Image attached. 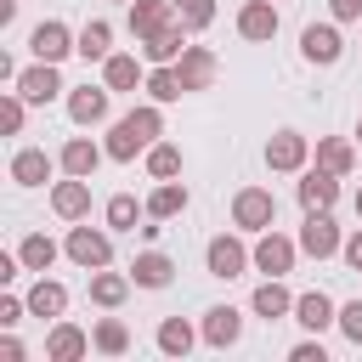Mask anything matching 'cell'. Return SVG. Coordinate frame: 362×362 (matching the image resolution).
<instances>
[{
	"label": "cell",
	"mask_w": 362,
	"mask_h": 362,
	"mask_svg": "<svg viewBox=\"0 0 362 362\" xmlns=\"http://www.w3.org/2000/svg\"><path fill=\"white\" fill-rule=\"evenodd\" d=\"M102 85H107V90H136V85H141V62L124 57V51H113V57L102 62Z\"/></svg>",
	"instance_id": "f1b7e54d"
},
{
	"label": "cell",
	"mask_w": 362,
	"mask_h": 362,
	"mask_svg": "<svg viewBox=\"0 0 362 362\" xmlns=\"http://www.w3.org/2000/svg\"><path fill=\"white\" fill-rule=\"evenodd\" d=\"M28 51H34V62H62L68 51H79V34H68V23L45 17V23H34V34H28Z\"/></svg>",
	"instance_id": "3957f363"
},
{
	"label": "cell",
	"mask_w": 362,
	"mask_h": 362,
	"mask_svg": "<svg viewBox=\"0 0 362 362\" xmlns=\"http://www.w3.org/2000/svg\"><path fill=\"white\" fill-rule=\"evenodd\" d=\"M147 175H153V181H175V175H181V147L153 141V147H147Z\"/></svg>",
	"instance_id": "836d02e7"
},
{
	"label": "cell",
	"mask_w": 362,
	"mask_h": 362,
	"mask_svg": "<svg viewBox=\"0 0 362 362\" xmlns=\"http://www.w3.org/2000/svg\"><path fill=\"white\" fill-rule=\"evenodd\" d=\"M249 305H255V317H266V322H277V317H294V294H288L277 277H266V283L255 288V300H249Z\"/></svg>",
	"instance_id": "d4e9b609"
},
{
	"label": "cell",
	"mask_w": 362,
	"mask_h": 362,
	"mask_svg": "<svg viewBox=\"0 0 362 362\" xmlns=\"http://www.w3.org/2000/svg\"><path fill=\"white\" fill-rule=\"evenodd\" d=\"M102 153H107V147H96L90 136H68V141H62V153H57V164H62L68 175H85V181H90V175H96V164H102Z\"/></svg>",
	"instance_id": "2e32d148"
},
{
	"label": "cell",
	"mask_w": 362,
	"mask_h": 362,
	"mask_svg": "<svg viewBox=\"0 0 362 362\" xmlns=\"http://www.w3.org/2000/svg\"><path fill=\"white\" fill-rule=\"evenodd\" d=\"M175 68H181L187 90H209V79H215V51H209V45H187Z\"/></svg>",
	"instance_id": "603a6c76"
},
{
	"label": "cell",
	"mask_w": 362,
	"mask_h": 362,
	"mask_svg": "<svg viewBox=\"0 0 362 362\" xmlns=\"http://www.w3.org/2000/svg\"><path fill=\"white\" fill-rule=\"evenodd\" d=\"M90 345H96V339H90L79 322H51V334H45V362H79Z\"/></svg>",
	"instance_id": "4fadbf2b"
},
{
	"label": "cell",
	"mask_w": 362,
	"mask_h": 362,
	"mask_svg": "<svg viewBox=\"0 0 362 362\" xmlns=\"http://www.w3.org/2000/svg\"><path fill=\"white\" fill-rule=\"evenodd\" d=\"M175 17L198 34V28H209V23H215V0H175Z\"/></svg>",
	"instance_id": "8d00e7d4"
},
{
	"label": "cell",
	"mask_w": 362,
	"mask_h": 362,
	"mask_svg": "<svg viewBox=\"0 0 362 362\" xmlns=\"http://www.w3.org/2000/svg\"><path fill=\"white\" fill-rule=\"evenodd\" d=\"M328 6H334L339 23H356V17H362V0H328Z\"/></svg>",
	"instance_id": "7bdbcfd3"
},
{
	"label": "cell",
	"mask_w": 362,
	"mask_h": 362,
	"mask_svg": "<svg viewBox=\"0 0 362 362\" xmlns=\"http://www.w3.org/2000/svg\"><path fill=\"white\" fill-rule=\"evenodd\" d=\"M356 215H362V187H356Z\"/></svg>",
	"instance_id": "f6af8a7d"
},
{
	"label": "cell",
	"mask_w": 362,
	"mask_h": 362,
	"mask_svg": "<svg viewBox=\"0 0 362 362\" xmlns=\"http://www.w3.org/2000/svg\"><path fill=\"white\" fill-rule=\"evenodd\" d=\"M294 255H300V238H283V232H260V243H255V266L266 272V277H283L288 266H294Z\"/></svg>",
	"instance_id": "30bf717a"
},
{
	"label": "cell",
	"mask_w": 362,
	"mask_h": 362,
	"mask_svg": "<svg viewBox=\"0 0 362 362\" xmlns=\"http://www.w3.org/2000/svg\"><path fill=\"white\" fill-rule=\"evenodd\" d=\"M130 277H136V288H170L175 260H170L164 249H141V255L130 260Z\"/></svg>",
	"instance_id": "e0dca14e"
},
{
	"label": "cell",
	"mask_w": 362,
	"mask_h": 362,
	"mask_svg": "<svg viewBox=\"0 0 362 362\" xmlns=\"http://www.w3.org/2000/svg\"><path fill=\"white\" fill-rule=\"evenodd\" d=\"M23 107H28L23 96H0V130H6V136L23 130Z\"/></svg>",
	"instance_id": "74e56055"
},
{
	"label": "cell",
	"mask_w": 362,
	"mask_h": 362,
	"mask_svg": "<svg viewBox=\"0 0 362 362\" xmlns=\"http://www.w3.org/2000/svg\"><path fill=\"white\" fill-rule=\"evenodd\" d=\"M79 57H85V62H107V57H113V28H107L102 17H90V23L79 28Z\"/></svg>",
	"instance_id": "83f0119b"
},
{
	"label": "cell",
	"mask_w": 362,
	"mask_h": 362,
	"mask_svg": "<svg viewBox=\"0 0 362 362\" xmlns=\"http://www.w3.org/2000/svg\"><path fill=\"white\" fill-rule=\"evenodd\" d=\"M107 96H113L107 85H79V90H68V119H74L79 130L102 124V119H107V107H113Z\"/></svg>",
	"instance_id": "8fae6325"
},
{
	"label": "cell",
	"mask_w": 362,
	"mask_h": 362,
	"mask_svg": "<svg viewBox=\"0 0 362 362\" xmlns=\"http://www.w3.org/2000/svg\"><path fill=\"white\" fill-rule=\"evenodd\" d=\"M181 209H187V187L181 181H158L147 192V221H175Z\"/></svg>",
	"instance_id": "484cf974"
},
{
	"label": "cell",
	"mask_w": 362,
	"mask_h": 362,
	"mask_svg": "<svg viewBox=\"0 0 362 362\" xmlns=\"http://www.w3.org/2000/svg\"><path fill=\"white\" fill-rule=\"evenodd\" d=\"M62 311H68V288L40 272V283L28 288V317H62Z\"/></svg>",
	"instance_id": "4316f807"
},
{
	"label": "cell",
	"mask_w": 362,
	"mask_h": 362,
	"mask_svg": "<svg viewBox=\"0 0 362 362\" xmlns=\"http://www.w3.org/2000/svg\"><path fill=\"white\" fill-rule=\"evenodd\" d=\"M164 136V113H158V102H147V107H130L113 130H107V158H119V164H130L136 153H147L153 141Z\"/></svg>",
	"instance_id": "6da1fadb"
},
{
	"label": "cell",
	"mask_w": 362,
	"mask_h": 362,
	"mask_svg": "<svg viewBox=\"0 0 362 362\" xmlns=\"http://www.w3.org/2000/svg\"><path fill=\"white\" fill-rule=\"evenodd\" d=\"M17 255H23V266H28V272H51V260H57V243H51L45 232H28Z\"/></svg>",
	"instance_id": "d590c367"
},
{
	"label": "cell",
	"mask_w": 362,
	"mask_h": 362,
	"mask_svg": "<svg viewBox=\"0 0 362 362\" xmlns=\"http://www.w3.org/2000/svg\"><path fill=\"white\" fill-rule=\"evenodd\" d=\"M17 96H23L28 107L57 102V96H62V74H57V62H34V68H23V74H17Z\"/></svg>",
	"instance_id": "52a82bcc"
},
{
	"label": "cell",
	"mask_w": 362,
	"mask_h": 362,
	"mask_svg": "<svg viewBox=\"0 0 362 362\" xmlns=\"http://www.w3.org/2000/svg\"><path fill=\"white\" fill-rule=\"evenodd\" d=\"M294 322H300V328H311V334H322L328 322H339V305H334L322 288H311V294H294Z\"/></svg>",
	"instance_id": "ac0fdd59"
},
{
	"label": "cell",
	"mask_w": 362,
	"mask_h": 362,
	"mask_svg": "<svg viewBox=\"0 0 362 362\" xmlns=\"http://www.w3.org/2000/svg\"><path fill=\"white\" fill-rule=\"evenodd\" d=\"M192 345H198V334H192L187 317H164V322H158V351H164V356H187Z\"/></svg>",
	"instance_id": "4dcf8cb0"
},
{
	"label": "cell",
	"mask_w": 362,
	"mask_h": 362,
	"mask_svg": "<svg viewBox=\"0 0 362 362\" xmlns=\"http://www.w3.org/2000/svg\"><path fill=\"white\" fill-rule=\"evenodd\" d=\"M62 249H68V260L85 266V272H102V266L113 260V243H107V232H96V226H74Z\"/></svg>",
	"instance_id": "5b68a950"
},
{
	"label": "cell",
	"mask_w": 362,
	"mask_h": 362,
	"mask_svg": "<svg viewBox=\"0 0 362 362\" xmlns=\"http://www.w3.org/2000/svg\"><path fill=\"white\" fill-rule=\"evenodd\" d=\"M339 255H345V266H351V272H362V226H356V232L339 243Z\"/></svg>",
	"instance_id": "b9f144b4"
},
{
	"label": "cell",
	"mask_w": 362,
	"mask_h": 362,
	"mask_svg": "<svg viewBox=\"0 0 362 362\" xmlns=\"http://www.w3.org/2000/svg\"><path fill=\"white\" fill-rule=\"evenodd\" d=\"M300 57H305V62H317V68H334V62L345 57L339 28H334V23H311V28L300 34Z\"/></svg>",
	"instance_id": "9c48e42d"
},
{
	"label": "cell",
	"mask_w": 362,
	"mask_h": 362,
	"mask_svg": "<svg viewBox=\"0 0 362 362\" xmlns=\"http://www.w3.org/2000/svg\"><path fill=\"white\" fill-rule=\"evenodd\" d=\"M305 158H311V141H305L300 130H277V136L266 141V170H277V175L305 170Z\"/></svg>",
	"instance_id": "ba28073f"
},
{
	"label": "cell",
	"mask_w": 362,
	"mask_h": 362,
	"mask_svg": "<svg viewBox=\"0 0 362 362\" xmlns=\"http://www.w3.org/2000/svg\"><path fill=\"white\" fill-rule=\"evenodd\" d=\"M187 34H192L187 23H170V28H158L153 40H141V57H147L153 68H158V62H181V51H187Z\"/></svg>",
	"instance_id": "d6986e66"
},
{
	"label": "cell",
	"mask_w": 362,
	"mask_h": 362,
	"mask_svg": "<svg viewBox=\"0 0 362 362\" xmlns=\"http://www.w3.org/2000/svg\"><path fill=\"white\" fill-rule=\"evenodd\" d=\"M147 96H153V102H181V96H187L181 68H175V62H158V68L147 74Z\"/></svg>",
	"instance_id": "f546056e"
},
{
	"label": "cell",
	"mask_w": 362,
	"mask_h": 362,
	"mask_svg": "<svg viewBox=\"0 0 362 362\" xmlns=\"http://www.w3.org/2000/svg\"><path fill=\"white\" fill-rule=\"evenodd\" d=\"M90 339H96L102 356H124V351H130V328H124L119 317H102V322L90 328Z\"/></svg>",
	"instance_id": "d6a6232c"
},
{
	"label": "cell",
	"mask_w": 362,
	"mask_h": 362,
	"mask_svg": "<svg viewBox=\"0 0 362 362\" xmlns=\"http://www.w3.org/2000/svg\"><path fill=\"white\" fill-rule=\"evenodd\" d=\"M339 226H334V209H305V226H300V255H311V260H328V255H339Z\"/></svg>",
	"instance_id": "7a4b0ae2"
},
{
	"label": "cell",
	"mask_w": 362,
	"mask_h": 362,
	"mask_svg": "<svg viewBox=\"0 0 362 362\" xmlns=\"http://www.w3.org/2000/svg\"><path fill=\"white\" fill-rule=\"evenodd\" d=\"M170 23H181V17H175V0H130V34H136V40H153V34L170 28Z\"/></svg>",
	"instance_id": "5bb4252c"
},
{
	"label": "cell",
	"mask_w": 362,
	"mask_h": 362,
	"mask_svg": "<svg viewBox=\"0 0 362 362\" xmlns=\"http://www.w3.org/2000/svg\"><path fill=\"white\" fill-rule=\"evenodd\" d=\"M288 362H328V351H322V339H300L288 351Z\"/></svg>",
	"instance_id": "60d3db41"
},
{
	"label": "cell",
	"mask_w": 362,
	"mask_h": 362,
	"mask_svg": "<svg viewBox=\"0 0 362 362\" xmlns=\"http://www.w3.org/2000/svg\"><path fill=\"white\" fill-rule=\"evenodd\" d=\"M255 260V249H243L238 238H209V249H204V266H209V277H221V283H232V277H243V266Z\"/></svg>",
	"instance_id": "8992f818"
},
{
	"label": "cell",
	"mask_w": 362,
	"mask_h": 362,
	"mask_svg": "<svg viewBox=\"0 0 362 362\" xmlns=\"http://www.w3.org/2000/svg\"><path fill=\"white\" fill-rule=\"evenodd\" d=\"M300 204L305 209H334L339 204V175L334 170H322V164H311V170H300Z\"/></svg>",
	"instance_id": "7c38bea8"
},
{
	"label": "cell",
	"mask_w": 362,
	"mask_h": 362,
	"mask_svg": "<svg viewBox=\"0 0 362 362\" xmlns=\"http://www.w3.org/2000/svg\"><path fill=\"white\" fill-rule=\"evenodd\" d=\"M0 356H6V362H23V345H17L11 334H6V339H0Z\"/></svg>",
	"instance_id": "ee69618b"
},
{
	"label": "cell",
	"mask_w": 362,
	"mask_h": 362,
	"mask_svg": "<svg viewBox=\"0 0 362 362\" xmlns=\"http://www.w3.org/2000/svg\"><path fill=\"white\" fill-rule=\"evenodd\" d=\"M23 311H28V300H17V294H0V328L23 322Z\"/></svg>",
	"instance_id": "ab89813d"
},
{
	"label": "cell",
	"mask_w": 362,
	"mask_h": 362,
	"mask_svg": "<svg viewBox=\"0 0 362 362\" xmlns=\"http://www.w3.org/2000/svg\"><path fill=\"white\" fill-rule=\"evenodd\" d=\"M339 334H345L351 345H362V300H351V305H339Z\"/></svg>",
	"instance_id": "f35d334b"
},
{
	"label": "cell",
	"mask_w": 362,
	"mask_h": 362,
	"mask_svg": "<svg viewBox=\"0 0 362 362\" xmlns=\"http://www.w3.org/2000/svg\"><path fill=\"white\" fill-rule=\"evenodd\" d=\"M232 221H238L243 232H266V226L277 221V198H272L266 187H243V192L232 198Z\"/></svg>",
	"instance_id": "277c9868"
},
{
	"label": "cell",
	"mask_w": 362,
	"mask_h": 362,
	"mask_svg": "<svg viewBox=\"0 0 362 362\" xmlns=\"http://www.w3.org/2000/svg\"><path fill=\"white\" fill-rule=\"evenodd\" d=\"M238 334H243V317H238L232 305H209V311H204V345L226 351V345H238Z\"/></svg>",
	"instance_id": "ffe728a7"
},
{
	"label": "cell",
	"mask_w": 362,
	"mask_h": 362,
	"mask_svg": "<svg viewBox=\"0 0 362 362\" xmlns=\"http://www.w3.org/2000/svg\"><path fill=\"white\" fill-rule=\"evenodd\" d=\"M317 164H322V170H334V175H351L356 147H351L345 136H322V141H317Z\"/></svg>",
	"instance_id": "1f68e13d"
},
{
	"label": "cell",
	"mask_w": 362,
	"mask_h": 362,
	"mask_svg": "<svg viewBox=\"0 0 362 362\" xmlns=\"http://www.w3.org/2000/svg\"><path fill=\"white\" fill-rule=\"evenodd\" d=\"M238 34H243V40H272V34H277V6H272V0H249V6L238 11Z\"/></svg>",
	"instance_id": "7402d4cb"
},
{
	"label": "cell",
	"mask_w": 362,
	"mask_h": 362,
	"mask_svg": "<svg viewBox=\"0 0 362 362\" xmlns=\"http://www.w3.org/2000/svg\"><path fill=\"white\" fill-rule=\"evenodd\" d=\"M136 215H147V204H136L130 192H113L107 198V226L113 232H136Z\"/></svg>",
	"instance_id": "e575fe53"
},
{
	"label": "cell",
	"mask_w": 362,
	"mask_h": 362,
	"mask_svg": "<svg viewBox=\"0 0 362 362\" xmlns=\"http://www.w3.org/2000/svg\"><path fill=\"white\" fill-rule=\"evenodd\" d=\"M356 136H362V130H356Z\"/></svg>",
	"instance_id": "bcb514c9"
},
{
	"label": "cell",
	"mask_w": 362,
	"mask_h": 362,
	"mask_svg": "<svg viewBox=\"0 0 362 362\" xmlns=\"http://www.w3.org/2000/svg\"><path fill=\"white\" fill-rule=\"evenodd\" d=\"M51 209H57L62 221H85V215H90V181H85V175L57 181V187H51Z\"/></svg>",
	"instance_id": "9a60e30c"
},
{
	"label": "cell",
	"mask_w": 362,
	"mask_h": 362,
	"mask_svg": "<svg viewBox=\"0 0 362 362\" xmlns=\"http://www.w3.org/2000/svg\"><path fill=\"white\" fill-rule=\"evenodd\" d=\"M130 283L136 277H124V272H90V305H102V311H113V305H124V294H130Z\"/></svg>",
	"instance_id": "cb8c5ba5"
},
{
	"label": "cell",
	"mask_w": 362,
	"mask_h": 362,
	"mask_svg": "<svg viewBox=\"0 0 362 362\" xmlns=\"http://www.w3.org/2000/svg\"><path fill=\"white\" fill-rule=\"evenodd\" d=\"M11 181H17V187H45V181H51V153L17 147V153H11Z\"/></svg>",
	"instance_id": "44dd1931"
}]
</instances>
